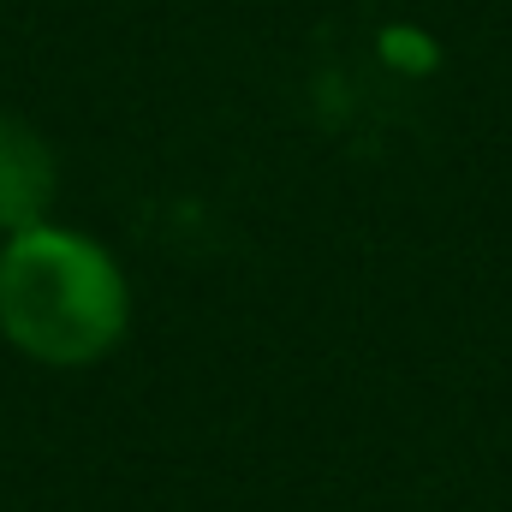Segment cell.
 <instances>
[{
    "mask_svg": "<svg viewBox=\"0 0 512 512\" xmlns=\"http://www.w3.org/2000/svg\"><path fill=\"white\" fill-rule=\"evenodd\" d=\"M131 334V280L102 239L42 221L0 233V340L42 370H90Z\"/></svg>",
    "mask_w": 512,
    "mask_h": 512,
    "instance_id": "obj_1",
    "label": "cell"
},
{
    "mask_svg": "<svg viewBox=\"0 0 512 512\" xmlns=\"http://www.w3.org/2000/svg\"><path fill=\"white\" fill-rule=\"evenodd\" d=\"M60 203V155L24 114L0 108V233H24L54 221Z\"/></svg>",
    "mask_w": 512,
    "mask_h": 512,
    "instance_id": "obj_2",
    "label": "cell"
}]
</instances>
